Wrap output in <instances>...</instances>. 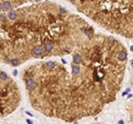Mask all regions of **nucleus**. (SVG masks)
Here are the masks:
<instances>
[{"instance_id":"6","label":"nucleus","mask_w":133,"mask_h":124,"mask_svg":"<svg viewBox=\"0 0 133 124\" xmlns=\"http://www.w3.org/2000/svg\"><path fill=\"white\" fill-rule=\"evenodd\" d=\"M17 70H15V71H14V75H17Z\"/></svg>"},{"instance_id":"4","label":"nucleus","mask_w":133,"mask_h":124,"mask_svg":"<svg viewBox=\"0 0 133 124\" xmlns=\"http://www.w3.org/2000/svg\"><path fill=\"white\" fill-rule=\"evenodd\" d=\"M26 3V1H3L2 2V11H9L18 5Z\"/></svg>"},{"instance_id":"3","label":"nucleus","mask_w":133,"mask_h":124,"mask_svg":"<svg viewBox=\"0 0 133 124\" xmlns=\"http://www.w3.org/2000/svg\"><path fill=\"white\" fill-rule=\"evenodd\" d=\"M19 103L21 93L17 82L0 70V118L15 112Z\"/></svg>"},{"instance_id":"1","label":"nucleus","mask_w":133,"mask_h":124,"mask_svg":"<svg viewBox=\"0 0 133 124\" xmlns=\"http://www.w3.org/2000/svg\"><path fill=\"white\" fill-rule=\"evenodd\" d=\"M70 56L61 62L34 63L22 73L31 106L66 122L95 116L114 102L128 62L125 46L102 34L78 46Z\"/></svg>"},{"instance_id":"5","label":"nucleus","mask_w":133,"mask_h":124,"mask_svg":"<svg viewBox=\"0 0 133 124\" xmlns=\"http://www.w3.org/2000/svg\"><path fill=\"white\" fill-rule=\"evenodd\" d=\"M0 11H2V2L0 1Z\"/></svg>"},{"instance_id":"2","label":"nucleus","mask_w":133,"mask_h":124,"mask_svg":"<svg viewBox=\"0 0 133 124\" xmlns=\"http://www.w3.org/2000/svg\"><path fill=\"white\" fill-rule=\"evenodd\" d=\"M71 3L108 32L133 38V0H78Z\"/></svg>"},{"instance_id":"7","label":"nucleus","mask_w":133,"mask_h":124,"mask_svg":"<svg viewBox=\"0 0 133 124\" xmlns=\"http://www.w3.org/2000/svg\"><path fill=\"white\" fill-rule=\"evenodd\" d=\"M27 122L29 124H32V121H30V120H27Z\"/></svg>"}]
</instances>
